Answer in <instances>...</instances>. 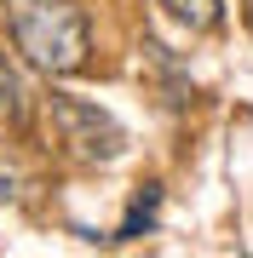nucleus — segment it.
Here are the masks:
<instances>
[{"label":"nucleus","mask_w":253,"mask_h":258,"mask_svg":"<svg viewBox=\"0 0 253 258\" xmlns=\"http://www.w3.org/2000/svg\"><path fill=\"white\" fill-rule=\"evenodd\" d=\"M6 23H12L18 52L40 75H75V69H86L92 40H86L81 6H69V0H6Z\"/></svg>","instance_id":"obj_1"},{"label":"nucleus","mask_w":253,"mask_h":258,"mask_svg":"<svg viewBox=\"0 0 253 258\" xmlns=\"http://www.w3.org/2000/svg\"><path fill=\"white\" fill-rule=\"evenodd\" d=\"M46 120H52V138L69 161H86V166H110L127 155V126L115 120L110 109L86 98H69V92H52L46 98Z\"/></svg>","instance_id":"obj_2"},{"label":"nucleus","mask_w":253,"mask_h":258,"mask_svg":"<svg viewBox=\"0 0 253 258\" xmlns=\"http://www.w3.org/2000/svg\"><path fill=\"white\" fill-rule=\"evenodd\" d=\"M0 120L6 126H23L29 120V86H23V75H18V63L6 52H0Z\"/></svg>","instance_id":"obj_3"},{"label":"nucleus","mask_w":253,"mask_h":258,"mask_svg":"<svg viewBox=\"0 0 253 258\" xmlns=\"http://www.w3.org/2000/svg\"><path fill=\"white\" fill-rule=\"evenodd\" d=\"M161 12L190 29V35H201V29H219V18H225V0H161Z\"/></svg>","instance_id":"obj_4"},{"label":"nucleus","mask_w":253,"mask_h":258,"mask_svg":"<svg viewBox=\"0 0 253 258\" xmlns=\"http://www.w3.org/2000/svg\"><path fill=\"white\" fill-rule=\"evenodd\" d=\"M156 207H161V184H144V195L132 201V212H127V224H121V235H144L156 224Z\"/></svg>","instance_id":"obj_5"},{"label":"nucleus","mask_w":253,"mask_h":258,"mask_svg":"<svg viewBox=\"0 0 253 258\" xmlns=\"http://www.w3.org/2000/svg\"><path fill=\"white\" fill-rule=\"evenodd\" d=\"M6 195H12V184H6V178H0V201H6Z\"/></svg>","instance_id":"obj_6"}]
</instances>
